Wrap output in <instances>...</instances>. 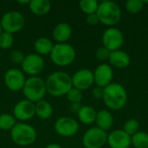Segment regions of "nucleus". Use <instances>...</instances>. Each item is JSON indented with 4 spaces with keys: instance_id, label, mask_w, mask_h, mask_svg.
I'll return each instance as SVG.
<instances>
[{
    "instance_id": "6",
    "label": "nucleus",
    "mask_w": 148,
    "mask_h": 148,
    "mask_svg": "<svg viewBox=\"0 0 148 148\" xmlns=\"http://www.w3.org/2000/svg\"><path fill=\"white\" fill-rule=\"evenodd\" d=\"M10 138L15 144L21 147H27L36 141V131L32 126L27 123H16L10 130Z\"/></svg>"
},
{
    "instance_id": "14",
    "label": "nucleus",
    "mask_w": 148,
    "mask_h": 148,
    "mask_svg": "<svg viewBox=\"0 0 148 148\" xmlns=\"http://www.w3.org/2000/svg\"><path fill=\"white\" fill-rule=\"evenodd\" d=\"M94 73V81L97 87L105 88L113 82L114 70L107 63H101L96 67Z\"/></svg>"
},
{
    "instance_id": "28",
    "label": "nucleus",
    "mask_w": 148,
    "mask_h": 148,
    "mask_svg": "<svg viewBox=\"0 0 148 148\" xmlns=\"http://www.w3.org/2000/svg\"><path fill=\"white\" fill-rule=\"evenodd\" d=\"M125 7L128 12L132 14H137L142 10L144 7V2L141 0H128L126 2Z\"/></svg>"
},
{
    "instance_id": "24",
    "label": "nucleus",
    "mask_w": 148,
    "mask_h": 148,
    "mask_svg": "<svg viewBox=\"0 0 148 148\" xmlns=\"http://www.w3.org/2000/svg\"><path fill=\"white\" fill-rule=\"evenodd\" d=\"M131 144L134 148H148V134L139 131L131 137Z\"/></svg>"
},
{
    "instance_id": "9",
    "label": "nucleus",
    "mask_w": 148,
    "mask_h": 148,
    "mask_svg": "<svg viewBox=\"0 0 148 148\" xmlns=\"http://www.w3.org/2000/svg\"><path fill=\"white\" fill-rule=\"evenodd\" d=\"M124 43V36L121 30L115 27L108 28L102 35V46L110 52L121 49Z\"/></svg>"
},
{
    "instance_id": "22",
    "label": "nucleus",
    "mask_w": 148,
    "mask_h": 148,
    "mask_svg": "<svg viewBox=\"0 0 148 148\" xmlns=\"http://www.w3.org/2000/svg\"><path fill=\"white\" fill-rule=\"evenodd\" d=\"M35 111L36 115L42 120H48L53 114V108L51 104L45 100L35 103Z\"/></svg>"
},
{
    "instance_id": "18",
    "label": "nucleus",
    "mask_w": 148,
    "mask_h": 148,
    "mask_svg": "<svg viewBox=\"0 0 148 148\" xmlns=\"http://www.w3.org/2000/svg\"><path fill=\"white\" fill-rule=\"evenodd\" d=\"M52 35L56 43L67 42L72 36V28L67 23H60L54 28Z\"/></svg>"
},
{
    "instance_id": "4",
    "label": "nucleus",
    "mask_w": 148,
    "mask_h": 148,
    "mask_svg": "<svg viewBox=\"0 0 148 148\" xmlns=\"http://www.w3.org/2000/svg\"><path fill=\"white\" fill-rule=\"evenodd\" d=\"M54 64L59 67H67L74 62L76 57L75 48L68 43H56L49 54Z\"/></svg>"
},
{
    "instance_id": "13",
    "label": "nucleus",
    "mask_w": 148,
    "mask_h": 148,
    "mask_svg": "<svg viewBox=\"0 0 148 148\" xmlns=\"http://www.w3.org/2000/svg\"><path fill=\"white\" fill-rule=\"evenodd\" d=\"M5 86L14 92L22 90L25 83L26 78L24 74L17 69H10L6 71L3 77Z\"/></svg>"
},
{
    "instance_id": "10",
    "label": "nucleus",
    "mask_w": 148,
    "mask_h": 148,
    "mask_svg": "<svg viewBox=\"0 0 148 148\" xmlns=\"http://www.w3.org/2000/svg\"><path fill=\"white\" fill-rule=\"evenodd\" d=\"M54 127L59 135L62 137H72L77 134L79 130V124L73 118L62 116L56 120Z\"/></svg>"
},
{
    "instance_id": "15",
    "label": "nucleus",
    "mask_w": 148,
    "mask_h": 148,
    "mask_svg": "<svg viewBox=\"0 0 148 148\" xmlns=\"http://www.w3.org/2000/svg\"><path fill=\"white\" fill-rule=\"evenodd\" d=\"M36 114L35 103L24 99L19 101L14 107L13 116L16 120L26 121L33 118Z\"/></svg>"
},
{
    "instance_id": "23",
    "label": "nucleus",
    "mask_w": 148,
    "mask_h": 148,
    "mask_svg": "<svg viewBox=\"0 0 148 148\" xmlns=\"http://www.w3.org/2000/svg\"><path fill=\"white\" fill-rule=\"evenodd\" d=\"M53 47V42L47 37H39L36 40L34 43V48L35 50L36 51V54H38L41 56L49 55Z\"/></svg>"
},
{
    "instance_id": "3",
    "label": "nucleus",
    "mask_w": 148,
    "mask_h": 148,
    "mask_svg": "<svg viewBox=\"0 0 148 148\" xmlns=\"http://www.w3.org/2000/svg\"><path fill=\"white\" fill-rule=\"evenodd\" d=\"M100 23L108 27H114L121 18V7L113 1H103L99 3L96 11Z\"/></svg>"
},
{
    "instance_id": "31",
    "label": "nucleus",
    "mask_w": 148,
    "mask_h": 148,
    "mask_svg": "<svg viewBox=\"0 0 148 148\" xmlns=\"http://www.w3.org/2000/svg\"><path fill=\"white\" fill-rule=\"evenodd\" d=\"M109 56H110V51L108 49H106L104 46L99 47L95 52V57L99 61H107L109 59Z\"/></svg>"
},
{
    "instance_id": "35",
    "label": "nucleus",
    "mask_w": 148,
    "mask_h": 148,
    "mask_svg": "<svg viewBox=\"0 0 148 148\" xmlns=\"http://www.w3.org/2000/svg\"><path fill=\"white\" fill-rule=\"evenodd\" d=\"M45 148H62L59 144H56V143H51L49 144Z\"/></svg>"
},
{
    "instance_id": "11",
    "label": "nucleus",
    "mask_w": 148,
    "mask_h": 148,
    "mask_svg": "<svg viewBox=\"0 0 148 148\" xmlns=\"http://www.w3.org/2000/svg\"><path fill=\"white\" fill-rule=\"evenodd\" d=\"M23 72L31 76H36L44 68L43 58L38 54L31 53L25 56L23 63L21 64Z\"/></svg>"
},
{
    "instance_id": "20",
    "label": "nucleus",
    "mask_w": 148,
    "mask_h": 148,
    "mask_svg": "<svg viewBox=\"0 0 148 148\" xmlns=\"http://www.w3.org/2000/svg\"><path fill=\"white\" fill-rule=\"evenodd\" d=\"M97 111L91 106H82L77 112L80 121L85 125H90L95 122Z\"/></svg>"
},
{
    "instance_id": "5",
    "label": "nucleus",
    "mask_w": 148,
    "mask_h": 148,
    "mask_svg": "<svg viewBox=\"0 0 148 148\" xmlns=\"http://www.w3.org/2000/svg\"><path fill=\"white\" fill-rule=\"evenodd\" d=\"M22 90L26 100L33 103L43 100L47 93L45 81L39 76H30L26 79Z\"/></svg>"
},
{
    "instance_id": "1",
    "label": "nucleus",
    "mask_w": 148,
    "mask_h": 148,
    "mask_svg": "<svg viewBox=\"0 0 148 148\" xmlns=\"http://www.w3.org/2000/svg\"><path fill=\"white\" fill-rule=\"evenodd\" d=\"M46 91L53 96L66 95L73 88L71 76L62 71H56L50 74L45 80Z\"/></svg>"
},
{
    "instance_id": "34",
    "label": "nucleus",
    "mask_w": 148,
    "mask_h": 148,
    "mask_svg": "<svg viewBox=\"0 0 148 148\" xmlns=\"http://www.w3.org/2000/svg\"><path fill=\"white\" fill-rule=\"evenodd\" d=\"M92 95H93V96H94L95 99L101 100V99L103 98V95H104V88L96 86L95 88H93V90H92Z\"/></svg>"
},
{
    "instance_id": "19",
    "label": "nucleus",
    "mask_w": 148,
    "mask_h": 148,
    "mask_svg": "<svg viewBox=\"0 0 148 148\" xmlns=\"http://www.w3.org/2000/svg\"><path fill=\"white\" fill-rule=\"evenodd\" d=\"M95 123H96L97 127L107 132V131L110 130L111 127H113L114 117L109 111H108L106 109H102V110H100L97 112Z\"/></svg>"
},
{
    "instance_id": "26",
    "label": "nucleus",
    "mask_w": 148,
    "mask_h": 148,
    "mask_svg": "<svg viewBox=\"0 0 148 148\" xmlns=\"http://www.w3.org/2000/svg\"><path fill=\"white\" fill-rule=\"evenodd\" d=\"M16 124V118L10 114H2L0 115V129L1 130H11L15 125Z\"/></svg>"
},
{
    "instance_id": "21",
    "label": "nucleus",
    "mask_w": 148,
    "mask_h": 148,
    "mask_svg": "<svg viewBox=\"0 0 148 148\" xmlns=\"http://www.w3.org/2000/svg\"><path fill=\"white\" fill-rule=\"evenodd\" d=\"M30 11L36 16H45L51 9V3L48 0H31L29 3Z\"/></svg>"
},
{
    "instance_id": "27",
    "label": "nucleus",
    "mask_w": 148,
    "mask_h": 148,
    "mask_svg": "<svg viewBox=\"0 0 148 148\" xmlns=\"http://www.w3.org/2000/svg\"><path fill=\"white\" fill-rule=\"evenodd\" d=\"M123 131L126 132L131 137L140 131V123L135 119H129L124 124Z\"/></svg>"
},
{
    "instance_id": "30",
    "label": "nucleus",
    "mask_w": 148,
    "mask_h": 148,
    "mask_svg": "<svg viewBox=\"0 0 148 148\" xmlns=\"http://www.w3.org/2000/svg\"><path fill=\"white\" fill-rule=\"evenodd\" d=\"M67 99L71 102V104L81 103L82 100V92L75 88H72L66 95Z\"/></svg>"
},
{
    "instance_id": "12",
    "label": "nucleus",
    "mask_w": 148,
    "mask_h": 148,
    "mask_svg": "<svg viewBox=\"0 0 148 148\" xmlns=\"http://www.w3.org/2000/svg\"><path fill=\"white\" fill-rule=\"evenodd\" d=\"M71 79L73 88H75L82 92L90 88L95 83L94 73L88 69H79L71 76Z\"/></svg>"
},
{
    "instance_id": "33",
    "label": "nucleus",
    "mask_w": 148,
    "mask_h": 148,
    "mask_svg": "<svg viewBox=\"0 0 148 148\" xmlns=\"http://www.w3.org/2000/svg\"><path fill=\"white\" fill-rule=\"evenodd\" d=\"M86 22L89 25H96V24H98L100 23V20H99V17L96 15V13H95V14L87 15V16H86Z\"/></svg>"
},
{
    "instance_id": "8",
    "label": "nucleus",
    "mask_w": 148,
    "mask_h": 148,
    "mask_svg": "<svg viewBox=\"0 0 148 148\" xmlns=\"http://www.w3.org/2000/svg\"><path fill=\"white\" fill-rule=\"evenodd\" d=\"M107 141V132L97 127L87 130L82 137V145L85 148H101L104 147Z\"/></svg>"
},
{
    "instance_id": "32",
    "label": "nucleus",
    "mask_w": 148,
    "mask_h": 148,
    "mask_svg": "<svg viewBox=\"0 0 148 148\" xmlns=\"http://www.w3.org/2000/svg\"><path fill=\"white\" fill-rule=\"evenodd\" d=\"M24 54L20 50H12L10 55V58L12 62L16 64H22L24 60Z\"/></svg>"
},
{
    "instance_id": "7",
    "label": "nucleus",
    "mask_w": 148,
    "mask_h": 148,
    "mask_svg": "<svg viewBox=\"0 0 148 148\" xmlns=\"http://www.w3.org/2000/svg\"><path fill=\"white\" fill-rule=\"evenodd\" d=\"M23 16L16 10H10L3 15L0 20V24L3 31L14 34L20 31L24 26Z\"/></svg>"
},
{
    "instance_id": "17",
    "label": "nucleus",
    "mask_w": 148,
    "mask_h": 148,
    "mask_svg": "<svg viewBox=\"0 0 148 148\" xmlns=\"http://www.w3.org/2000/svg\"><path fill=\"white\" fill-rule=\"evenodd\" d=\"M108 61L112 66L117 69H125L129 66L131 62L129 55L121 49L110 52Z\"/></svg>"
},
{
    "instance_id": "36",
    "label": "nucleus",
    "mask_w": 148,
    "mask_h": 148,
    "mask_svg": "<svg viewBox=\"0 0 148 148\" xmlns=\"http://www.w3.org/2000/svg\"><path fill=\"white\" fill-rule=\"evenodd\" d=\"M29 2L30 1H29V0H25V1H18L17 3H20V4H29Z\"/></svg>"
},
{
    "instance_id": "25",
    "label": "nucleus",
    "mask_w": 148,
    "mask_h": 148,
    "mask_svg": "<svg viewBox=\"0 0 148 148\" xmlns=\"http://www.w3.org/2000/svg\"><path fill=\"white\" fill-rule=\"evenodd\" d=\"M79 6L82 11L85 14H95L97 11L99 2L96 0H82L79 3Z\"/></svg>"
},
{
    "instance_id": "2",
    "label": "nucleus",
    "mask_w": 148,
    "mask_h": 148,
    "mask_svg": "<svg viewBox=\"0 0 148 148\" xmlns=\"http://www.w3.org/2000/svg\"><path fill=\"white\" fill-rule=\"evenodd\" d=\"M102 100L108 108L112 110H120L127 104V93L121 84L112 82L104 88Z\"/></svg>"
},
{
    "instance_id": "37",
    "label": "nucleus",
    "mask_w": 148,
    "mask_h": 148,
    "mask_svg": "<svg viewBox=\"0 0 148 148\" xmlns=\"http://www.w3.org/2000/svg\"><path fill=\"white\" fill-rule=\"evenodd\" d=\"M3 29H2V26H1V24H0V35L2 34V32H3Z\"/></svg>"
},
{
    "instance_id": "16",
    "label": "nucleus",
    "mask_w": 148,
    "mask_h": 148,
    "mask_svg": "<svg viewBox=\"0 0 148 148\" xmlns=\"http://www.w3.org/2000/svg\"><path fill=\"white\" fill-rule=\"evenodd\" d=\"M107 143L111 148H129L131 136L121 129H116L108 135Z\"/></svg>"
},
{
    "instance_id": "29",
    "label": "nucleus",
    "mask_w": 148,
    "mask_h": 148,
    "mask_svg": "<svg viewBox=\"0 0 148 148\" xmlns=\"http://www.w3.org/2000/svg\"><path fill=\"white\" fill-rule=\"evenodd\" d=\"M14 43V36L13 34L3 31L0 35V48L6 49L12 47Z\"/></svg>"
}]
</instances>
